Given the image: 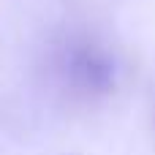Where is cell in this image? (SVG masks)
Listing matches in <instances>:
<instances>
[{
	"mask_svg": "<svg viewBox=\"0 0 155 155\" xmlns=\"http://www.w3.org/2000/svg\"><path fill=\"white\" fill-rule=\"evenodd\" d=\"M49 71L60 90L76 98H104L117 90L123 65L117 52L93 33H65L49 49Z\"/></svg>",
	"mask_w": 155,
	"mask_h": 155,
	"instance_id": "obj_1",
	"label": "cell"
}]
</instances>
